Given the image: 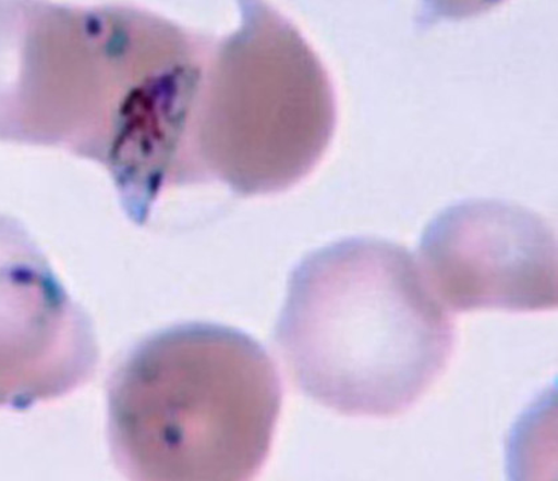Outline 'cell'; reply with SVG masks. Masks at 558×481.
Segmentation results:
<instances>
[{
    "instance_id": "1",
    "label": "cell",
    "mask_w": 558,
    "mask_h": 481,
    "mask_svg": "<svg viewBox=\"0 0 558 481\" xmlns=\"http://www.w3.org/2000/svg\"><path fill=\"white\" fill-rule=\"evenodd\" d=\"M207 50L148 11L0 2V140L98 162L143 207L185 155Z\"/></svg>"
},
{
    "instance_id": "2",
    "label": "cell",
    "mask_w": 558,
    "mask_h": 481,
    "mask_svg": "<svg viewBox=\"0 0 558 481\" xmlns=\"http://www.w3.org/2000/svg\"><path fill=\"white\" fill-rule=\"evenodd\" d=\"M454 322L403 246L339 240L293 271L275 342L293 383L348 416L392 418L445 372Z\"/></svg>"
},
{
    "instance_id": "3",
    "label": "cell",
    "mask_w": 558,
    "mask_h": 481,
    "mask_svg": "<svg viewBox=\"0 0 558 481\" xmlns=\"http://www.w3.org/2000/svg\"><path fill=\"white\" fill-rule=\"evenodd\" d=\"M281 397L271 357L248 334L169 328L111 374V454L134 480H248L271 449Z\"/></svg>"
},
{
    "instance_id": "4",
    "label": "cell",
    "mask_w": 558,
    "mask_h": 481,
    "mask_svg": "<svg viewBox=\"0 0 558 481\" xmlns=\"http://www.w3.org/2000/svg\"><path fill=\"white\" fill-rule=\"evenodd\" d=\"M211 46L193 125L198 182L275 195L307 177L337 123L330 76L301 32L263 3Z\"/></svg>"
},
{
    "instance_id": "5",
    "label": "cell",
    "mask_w": 558,
    "mask_h": 481,
    "mask_svg": "<svg viewBox=\"0 0 558 481\" xmlns=\"http://www.w3.org/2000/svg\"><path fill=\"white\" fill-rule=\"evenodd\" d=\"M422 273L445 309L537 312L557 305V246L543 217L507 201L470 199L427 225Z\"/></svg>"
},
{
    "instance_id": "6",
    "label": "cell",
    "mask_w": 558,
    "mask_h": 481,
    "mask_svg": "<svg viewBox=\"0 0 558 481\" xmlns=\"http://www.w3.org/2000/svg\"><path fill=\"white\" fill-rule=\"evenodd\" d=\"M98 359L85 310L31 233L0 214V408L27 409L69 395L93 378Z\"/></svg>"
}]
</instances>
